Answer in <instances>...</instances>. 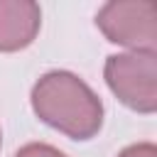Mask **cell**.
Wrapping results in <instances>:
<instances>
[{
	"mask_svg": "<svg viewBox=\"0 0 157 157\" xmlns=\"http://www.w3.org/2000/svg\"><path fill=\"white\" fill-rule=\"evenodd\" d=\"M96 25L101 32L130 52H155L157 44V5L152 0H115L105 2Z\"/></svg>",
	"mask_w": 157,
	"mask_h": 157,
	"instance_id": "3957f363",
	"label": "cell"
},
{
	"mask_svg": "<svg viewBox=\"0 0 157 157\" xmlns=\"http://www.w3.org/2000/svg\"><path fill=\"white\" fill-rule=\"evenodd\" d=\"M118 157H157V147L152 142H137V145L125 147Z\"/></svg>",
	"mask_w": 157,
	"mask_h": 157,
	"instance_id": "8992f818",
	"label": "cell"
},
{
	"mask_svg": "<svg viewBox=\"0 0 157 157\" xmlns=\"http://www.w3.org/2000/svg\"><path fill=\"white\" fill-rule=\"evenodd\" d=\"M32 108L47 125L74 140L93 137L103 123L98 96L69 71L44 74L32 88Z\"/></svg>",
	"mask_w": 157,
	"mask_h": 157,
	"instance_id": "6da1fadb",
	"label": "cell"
},
{
	"mask_svg": "<svg viewBox=\"0 0 157 157\" xmlns=\"http://www.w3.org/2000/svg\"><path fill=\"white\" fill-rule=\"evenodd\" d=\"M105 83L110 91L137 113H155L157 108V54L125 52L105 61Z\"/></svg>",
	"mask_w": 157,
	"mask_h": 157,
	"instance_id": "7a4b0ae2",
	"label": "cell"
},
{
	"mask_svg": "<svg viewBox=\"0 0 157 157\" xmlns=\"http://www.w3.org/2000/svg\"><path fill=\"white\" fill-rule=\"evenodd\" d=\"M42 10L29 0H0V52L25 49L39 32Z\"/></svg>",
	"mask_w": 157,
	"mask_h": 157,
	"instance_id": "277c9868",
	"label": "cell"
},
{
	"mask_svg": "<svg viewBox=\"0 0 157 157\" xmlns=\"http://www.w3.org/2000/svg\"><path fill=\"white\" fill-rule=\"evenodd\" d=\"M15 157H66V155L59 152V150L52 147V145H44V142H29V145H25Z\"/></svg>",
	"mask_w": 157,
	"mask_h": 157,
	"instance_id": "5b68a950",
	"label": "cell"
}]
</instances>
